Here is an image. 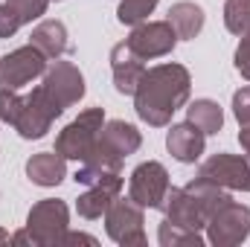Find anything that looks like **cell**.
Segmentation results:
<instances>
[{
	"label": "cell",
	"mask_w": 250,
	"mask_h": 247,
	"mask_svg": "<svg viewBox=\"0 0 250 247\" xmlns=\"http://www.w3.org/2000/svg\"><path fill=\"white\" fill-rule=\"evenodd\" d=\"M192 93V76L184 64H157L148 67L140 79V87L134 93V111L137 117L151 128H163L172 123L175 111H181Z\"/></svg>",
	"instance_id": "cell-1"
},
{
	"label": "cell",
	"mask_w": 250,
	"mask_h": 247,
	"mask_svg": "<svg viewBox=\"0 0 250 247\" xmlns=\"http://www.w3.org/2000/svg\"><path fill=\"white\" fill-rule=\"evenodd\" d=\"M105 125V111L102 108H87L82 111L70 125H64V131H59L56 137V151L67 157V160H76V163H84L93 148H96V140H99V131Z\"/></svg>",
	"instance_id": "cell-2"
},
{
	"label": "cell",
	"mask_w": 250,
	"mask_h": 247,
	"mask_svg": "<svg viewBox=\"0 0 250 247\" xmlns=\"http://www.w3.org/2000/svg\"><path fill=\"white\" fill-rule=\"evenodd\" d=\"M67 227H70V209H67V204L59 201V198L38 201L29 209V215H26V230H29L32 242L41 245V247L62 245Z\"/></svg>",
	"instance_id": "cell-3"
},
{
	"label": "cell",
	"mask_w": 250,
	"mask_h": 247,
	"mask_svg": "<svg viewBox=\"0 0 250 247\" xmlns=\"http://www.w3.org/2000/svg\"><path fill=\"white\" fill-rule=\"evenodd\" d=\"M64 111L47 96V90L38 84L32 93L23 96L21 114H18V120H15L12 128H15L23 140H41V137H47V131L53 128V123H56Z\"/></svg>",
	"instance_id": "cell-4"
},
{
	"label": "cell",
	"mask_w": 250,
	"mask_h": 247,
	"mask_svg": "<svg viewBox=\"0 0 250 247\" xmlns=\"http://www.w3.org/2000/svg\"><path fill=\"white\" fill-rule=\"evenodd\" d=\"M47 62L50 59L41 50H35L32 44L6 53L0 59V87L3 90H21L23 84L35 82L38 76L47 73Z\"/></svg>",
	"instance_id": "cell-5"
},
{
	"label": "cell",
	"mask_w": 250,
	"mask_h": 247,
	"mask_svg": "<svg viewBox=\"0 0 250 247\" xmlns=\"http://www.w3.org/2000/svg\"><path fill=\"white\" fill-rule=\"evenodd\" d=\"M250 236V206L233 198L207 221V242L215 247H236Z\"/></svg>",
	"instance_id": "cell-6"
},
{
	"label": "cell",
	"mask_w": 250,
	"mask_h": 247,
	"mask_svg": "<svg viewBox=\"0 0 250 247\" xmlns=\"http://www.w3.org/2000/svg\"><path fill=\"white\" fill-rule=\"evenodd\" d=\"M146 218L143 206L134 204L131 198H117L111 209L105 212V230L108 236L123 247H143L146 245Z\"/></svg>",
	"instance_id": "cell-7"
},
{
	"label": "cell",
	"mask_w": 250,
	"mask_h": 247,
	"mask_svg": "<svg viewBox=\"0 0 250 247\" xmlns=\"http://www.w3.org/2000/svg\"><path fill=\"white\" fill-rule=\"evenodd\" d=\"M198 178H207L230 192H250V154L218 151L198 166Z\"/></svg>",
	"instance_id": "cell-8"
},
{
	"label": "cell",
	"mask_w": 250,
	"mask_h": 247,
	"mask_svg": "<svg viewBox=\"0 0 250 247\" xmlns=\"http://www.w3.org/2000/svg\"><path fill=\"white\" fill-rule=\"evenodd\" d=\"M169 192V172L157 160H146L131 172L128 181V198L140 204L143 209H160Z\"/></svg>",
	"instance_id": "cell-9"
},
{
	"label": "cell",
	"mask_w": 250,
	"mask_h": 247,
	"mask_svg": "<svg viewBox=\"0 0 250 247\" xmlns=\"http://www.w3.org/2000/svg\"><path fill=\"white\" fill-rule=\"evenodd\" d=\"M125 41H128V47H131L143 62H148V59H163V56H169L181 38H178V32L172 29L169 21H143V23L134 26V32H131Z\"/></svg>",
	"instance_id": "cell-10"
},
{
	"label": "cell",
	"mask_w": 250,
	"mask_h": 247,
	"mask_svg": "<svg viewBox=\"0 0 250 247\" xmlns=\"http://www.w3.org/2000/svg\"><path fill=\"white\" fill-rule=\"evenodd\" d=\"M41 87L47 90V96H50L62 111H67L70 105H76V102L84 96V76H82V70L73 62H59V59H56V62L47 67Z\"/></svg>",
	"instance_id": "cell-11"
},
{
	"label": "cell",
	"mask_w": 250,
	"mask_h": 247,
	"mask_svg": "<svg viewBox=\"0 0 250 247\" xmlns=\"http://www.w3.org/2000/svg\"><path fill=\"white\" fill-rule=\"evenodd\" d=\"M111 73H114V87L123 96H134L140 87V79L146 76V64L143 59L128 47V41L117 44L111 50Z\"/></svg>",
	"instance_id": "cell-12"
},
{
	"label": "cell",
	"mask_w": 250,
	"mask_h": 247,
	"mask_svg": "<svg viewBox=\"0 0 250 247\" xmlns=\"http://www.w3.org/2000/svg\"><path fill=\"white\" fill-rule=\"evenodd\" d=\"M163 215L172 221V224H181V227H187V230H207V215H204V209L198 206V201L189 195L187 189L181 186H169V192H166V201H163Z\"/></svg>",
	"instance_id": "cell-13"
},
{
	"label": "cell",
	"mask_w": 250,
	"mask_h": 247,
	"mask_svg": "<svg viewBox=\"0 0 250 247\" xmlns=\"http://www.w3.org/2000/svg\"><path fill=\"white\" fill-rule=\"evenodd\" d=\"M140 145H143V134L125 120H111V123L105 120L102 131H99V140H96L99 151H105L111 157H120V160L134 154Z\"/></svg>",
	"instance_id": "cell-14"
},
{
	"label": "cell",
	"mask_w": 250,
	"mask_h": 247,
	"mask_svg": "<svg viewBox=\"0 0 250 247\" xmlns=\"http://www.w3.org/2000/svg\"><path fill=\"white\" fill-rule=\"evenodd\" d=\"M120 192H123V178H120V175L105 178V181H99V184H90L84 195H79L76 212H79L82 218H87V221H96V218H102V215L111 209V204L120 198Z\"/></svg>",
	"instance_id": "cell-15"
},
{
	"label": "cell",
	"mask_w": 250,
	"mask_h": 247,
	"mask_svg": "<svg viewBox=\"0 0 250 247\" xmlns=\"http://www.w3.org/2000/svg\"><path fill=\"white\" fill-rule=\"evenodd\" d=\"M204 145H207V134L201 128H195L189 120L172 125V131L166 134V148H169V154L178 163H195V160H201Z\"/></svg>",
	"instance_id": "cell-16"
},
{
	"label": "cell",
	"mask_w": 250,
	"mask_h": 247,
	"mask_svg": "<svg viewBox=\"0 0 250 247\" xmlns=\"http://www.w3.org/2000/svg\"><path fill=\"white\" fill-rule=\"evenodd\" d=\"M26 178L35 186H59L67 178V157L59 151H38L26 160Z\"/></svg>",
	"instance_id": "cell-17"
},
{
	"label": "cell",
	"mask_w": 250,
	"mask_h": 247,
	"mask_svg": "<svg viewBox=\"0 0 250 247\" xmlns=\"http://www.w3.org/2000/svg\"><path fill=\"white\" fill-rule=\"evenodd\" d=\"M29 44L35 50H41L50 62L62 59L64 53L70 50V41H67V29H64L62 21H41L32 35H29Z\"/></svg>",
	"instance_id": "cell-18"
},
{
	"label": "cell",
	"mask_w": 250,
	"mask_h": 247,
	"mask_svg": "<svg viewBox=\"0 0 250 247\" xmlns=\"http://www.w3.org/2000/svg\"><path fill=\"white\" fill-rule=\"evenodd\" d=\"M169 23H172V29L178 32V38H195L201 29H204V9L198 6V3H192V0H181V3H175L172 9H169V18H166Z\"/></svg>",
	"instance_id": "cell-19"
},
{
	"label": "cell",
	"mask_w": 250,
	"mask_h": 247,
	"mask_svg": "<svg viewBox=\"0 0 250 247\" xmlns=\"http://www.w3.org/2000/svg\"><path fill=\"white\" fill-rule=\"evenodd\" d=\"M187 120L204 134H218L224 125V111L215 99H195L187 108Z\"/></svg>",
	"instance_id": "cell-20"
},
{
	"label": "cell",
	"mask_w": 250,
	"mask_h": 247,
	"mask_svg": "<svg viewBox=\"0 0 250 247\" xmlns=\"http://www.w3.org/2000/svg\"><path fill=\"white\" fill-rule=\"evenodd\" d=\"M157 242L163 247H201L204 236L198 230H187L181 224H172L169 218H163L160 230H157Z\"/></svg>",
	"instance_id": "cell-21"
},
{
	"label": "cell",
	"mask_w": 250,
	"mask_h": 247,
	"mask_svg": "<svg viewBox=\"0 0 250 247\" xmlns=\"http://www.w3.org/2000/svg\"><path fill=\"white\" fill-rule=\"evenodd\" d=\"M224 26L233 35H250V0H227L224 3Z\"/></svg>",
	"instance_id": "cell-22"
},
{
	"label": "cell",
	"mask_w": 250,
	"mask_h": 247,
	"mask_svg": "<svg viewBox=\"0 0 250 247\" xmlns=\"http://www.w3.org/2000/svg\"><path fill=\"white\" fill-rule=\"evenodd\" d=\"M160 0H120V9H117V21L125 26H137L143 21H148V15L157 9Z\"/></svg>",
	"instance_id": "cell-23"
},
{
	"label": "cell",
	"mask_w": 250,
	"mask_h": 247,
	"mask_svg": "<svg viewBox=\"0 0 250 247\" xmlns=\"http://www.w3.org/2000/svg\"><path fill=\"white\" fill-rule=\"evenodd\" d=\"M6 6L18 15L21 23H32V21H38L47 12L50 0H6Z\"/></svg>",
	"instance_id": "cell-24"
},
{
	"label": "cell",
	"mask_w": 250,
	"mask_h": 247,
	"mask_svg": "<svg viewBox=\"0 0 250 247\" xmlns=\"http://www.w3.org/2000/svg\"><path fill=\"white\" fill-rule=\"evenodd\" d=\"M21 102H23V96H18V90H3L0 87V123L15 125L18 114H21Z\"/></svg>",
	"instance_id": "cell-25"
},
{
	"label": "cell",
	"mask_w": 250,
	"mask_h": 247,
	"mask_svg": "<svg viewBox=\"0 0 250 247\" xmlns=\"http://www.w3.org/2000/svg\"><path fill=\"white\" fill-rule=\"evenodd\" d=\"M233 64L242 73V79L250 82V35H242V41L236 47V56H233Z\"/></svg>",
	"instance_id": "cell-26"
},
{
	"label": "cell",
	"mask_w": 250,
	"mask_h": 247,
	"mask_svg": "<svg viewBox=\"0 0 250 247\" xmlns=\"http://www.w3.org/2000/svg\"><path fill=\"white\" fill-rule=\"evenodd\" d=\"M233 117L242 125L250 123V87H242L233 93Z\"/></svg>",
	"instance_id": "cell-27"
},
{
	"label": "cell",
	"mask_w": 250,
	"mask_h": 247,
	"mask_svg": "<svg viewBox=\"0 0 250 247\" xmlns=\"http://www.w3.org/2000/svg\"><path fill=\"white\" fill-rule=\"evenodd\" d=\"M21 26H23V23L18 21V15L3 3V6H0V38H12Z\"/></svg>",
	"instance_id": "cell-28"
},
{
	"label": "cell",
	"mask_w": 250,
	"mask_h": 247,
	"mask_svg": "<svg viewBox=\"0 0 250 247\" xmlns=\"http://www.w3.org/2000/svg\"><path fill=\"white\" fill-rule=\"evenodd\" d=\"M62 245H96V239L93 236H87V233H64V239H62Z\"/></svg>",
	"instance_id": "cell-29"
},
{
	"label": "cell",
	"mask_w": 250,
	"mask_h": 247,
	"mask_svg": "<svg viewBox=\"0 0 250 247\" xmlns=\"http://www.w3.org/2000/svg\"><path fill=\"white\" fill-rule=\"evenodd\" d=\"M239 143H242L245 154H250V123L242 125V131H239Z\"/></svg>",
	"instance_id": "cell-30"
},
{
	"label": "cell",
	"mask_w": 250,
	"mask_h": 247,
	"mask_svg": "<svg viewBox=\"0 0 250 247\" xmlns=\"http://www.w3.org/2000/svg\"><path fill=\"white\" fill-rule=\"evenodd\" d=\"M0 245H12V233H6L3 227H0Z\"/></svg>",
	"instance_id": "cell-31"
}]
</instances>
